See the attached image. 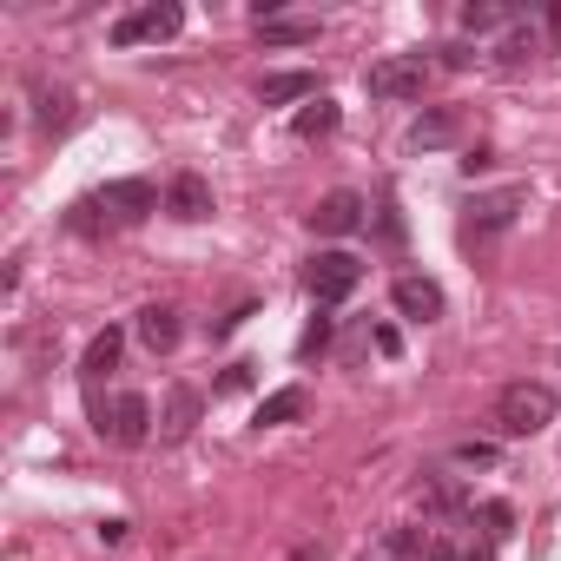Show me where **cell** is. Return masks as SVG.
Instances as JSON below:
<instances>
[{"label": "cell", "instance_id": "1", "mask_svg": "<svg viewBox=\"0 0 561 561\" xmlns=\"http://www.w3.org/2000/svg\"><path fill=\"white\" fill-rule=\"evenodd\" d=\"M159 211V185L152 179H113L93 198L73 205V231H100V225H139Z\"/></svg>", "mask_w": 561, "mask_h": 561}, {"label": "cell", "instance_id": "2", "mask_svg": "<svg viewBox=\"0 0 561 561\" xmlns=\"http://www.w3.org/2000/svg\"><path fill=\"white\" fill-rule=\"evenodd\" d=\"M495 423H502V436H535V430H548L554 423V390L548 383H508L502 397H495Z\"/></svg>", "mask_w": 561, "mask_h": 561}, {"label": "cell", "instance_id": "3", "mask_svg": "<svg viewBox=\"0 0 561 561\" xmlns=\"http://www.w3.org/2000/svg\"><path fill=\"white\" fill-rule=\"evenodd\" d=\"M93 423H100V436H113L119 449H139V443L152 436V403H146L139 390H126V397H113V403H93Z\"/></svg>", "mask_w": 561, "mask_h": 561}, {"label": "cell", "instance_id": "4", "mask_svg": "<svg viewBox=\"0 0 561 561\" xmlns=\"http://www.w3.org/2000/svg\"><path fill=\"white\" fill-rule=\"evenodd\" d=\"M423 80H430V60L423 54H390L364 73L370 100H423Z\"/></svg>", "mask_w": 561, "mask_h": 561}, {"label": "cell", "instance_id": "5", "mask_svg": "<svg viewBox=\"0 0 561 561\" xmlns=\"http://www.w3.org/2000/svg\"><path fill=\"white\" fill-rule=\"evenodd\" d=\"M179 27H185V8H179V0H152V8H139V14H119V21H113V47L172 41Z\"/></svg>", "mask_w": 561, "mask_h": 561}, {"label": "cell", "instance_id": "6", "mask_svg": "<svg viewBox=\"0 0 561 561\" xmlns=\"http://www.w3.org/2000/svg\"><path fill=\"white\" fill-rule=\"evenodd\" d=\"M305 285H311V298H318V305H344V298L364 285V264H357L351 251H324V257L311 264Z\"/></svg>", "mask_w": 561, "mask_h": 561}, {"label": "cell", "instance_id": "7", "mask_svg": "<svg viewBox=\"0 0 561 561\" xmlns=\"http://www.w3.org/2000/svg\"><path fill=\"white\" fill-rule=\"evenodd\" d=\"M364 561H449V541L423 528H390L377 548H364Z\"/></svg>", "mask_w": 561, "mask_h": 561}, {"label": "cell", "instance_id": "8", "mask_svg": "<svg viewBox=\"0 0 561 561\" xmlns=\"http://www.w3.org/2000/svg\"><path fill=\"white\" fill-rule=\"evenodd\" d=\"M528 205V185H502V192H482V198H469V231H502V225H515V211Z\"/></svg>", "mask_w": 561, "mask_h": 561}, {"label": "cell", "instance_id": "9", "mask_svg": "<svg viewBox=\"0 0 561 561\" xmlns=\"http://www.w3.org/2000/svg\"><path fill=\"white\" fill-rule=\"evenodd\" d=\"M390 305H397L403 318L430 324V318H443V285H436V277H397V285H390Z\"/></svg>", "mask_w": 561, "mask_h": 561}, {"label": "cell", "instance_id": "10", "mask_svg": "<svg viewBox=\"0 0 561 561\" xmlns=\"http://www.w3.org/2000/svg\"><path fill=\"white\" fill-rule=\"evenodd\" d=\"M364 225V198L357 192H331V198H318V211H311V231L318 238H351Z\"/></svg>", "mask_w": 561, "mask_h": 561}, {"label": "cell", "instance_id": "11", "mask_svg": "<svg viewBox=\"0 0 561 561\" xmlns=\"http://www.w3.org/2000/svg\"><path fill=\"white\" fill-rule=\"evenodd\" d=\"M165 211H172V218H185V225L211 218V185H205L198 172H179V179L165 185Z\"/></svg>", "mask_w": 561, "mask_h": 561}, {"label": "cell", "instance_id": "12", "mask_svg": "<svg viewBox=\"0 0 561 561\" xmlns=\"http://www.w3.org/2000/svg\"><path fill=\"white\" fill-rule=\"evenodd\" d=\"M449 139H462V113H456V106L416 113V126H410V146H416V152H436V146H449Z\"/></svg>", "mask_w": 561, "mask_h": 561}, {"label": "cell", "instance_id": "13", "mask_svg": "<svg viewBox=\"0 0 561 561\" xmlns=\"http://www.w3.org/2000/svg\"><path fill=\"white\" fill-rule=\"evenodd\" d=\"M133 331H139V344H146L152 357H165V351L179 344V311H172V305H146Z\"/></svg>", "mask_w": 561, "mask_h": 561}, {"label": "cell", "instance_id": "14", "mask_svg": "<svg viewBox=\"0 0 561 561\" xmlns=\"http://www.w3.org/2000/svg\"><path fill=\"white\" fill-rule=\"evenodd\" d=\"M257 100H264V106H285V100H318V73H264Z\"/></svg>", "mask_w": 561, "mask_h": 561}, {"label": "cell", "instance_id": "15", "mask_svg": "<svg viewBox=\"0 0 561 561\" xmlns=\"http://www.w3.org/2000/svg\"><path fill=\"white\" fill-rule=\"evenodd\" d=\"M119 351H126V337H119V331H100V337L87 344V357H80V377H87V383H100V377L119 364Z\"/></svg>", "mask_w": 561, "mask_h": 561}, {"label": "cell", "instance_id": "16", "mask_svg": "<svg viewBox=\"0 0 561 561\" xmlns=\"http://www.w3.org/2000/svg\"><path fill=\"white\" fill-rule=\"evenodd\" d=\"M192 423H198V390H185V383H179V390L165 397V443H185V436H192Z\"/></svg>", "mask_w": 561, "mask_h": 561}, {"label": "cell", "instance_id": "17", "mask_svg": "<svg viewBox=\"0 0 561 561\" xmlns=\"http://www.w3.org/2000/svg\"><path fill=\"white\" fill-rule=\"evenodd\" d=\"M257 34H264V47H311V41H318V21H285V14H277V21H264Z\"/></svg>", "mask_w": 561, "mask_h": 561}, {"label": "cell", "instance_id": "18", "mask_svg": "<svg viewBox=\"0 0 561 561\" xmlns=\"http://www.w3.org/2000/svg\"><path fill=\"white\" fill-rule=\"evenodd\" d=\"M298 416H305V390H298V383L257 403V423H264V430H271V423H298Z\"/></svg>", "mask_w": 561, "mask_h": 561}, {"label": "cell", "instance_id": "19", "mask_svg": "<svg viewBox=\"0 0 561 561\" xmlns=\"http://www.w3.org/2000/svg\"><path fill=\"white\" fill-rule=\"evenodd\" d=\"M324 133H337V106H331V100L318 93V100H311V106L298 113V139H324Z\"/></svg>", "mask_w": 561, "mask_h": 561}, {"label": "cell", "instance_id": "20", "mask_svg": "<svg viewBox=\"0 0 561 561\" xmlns=\"http://www.w3.org/2000/svg\"><path fill=\"white\" fill-rule=\"evenodd\" d=\"M502 21H508L502 0H469V8H462V27H469V34H489V27H502Z\"/></svg>", "mask_w": 561, "mask_h": 561}, {"label": "cell", "instance_id": "21", "mask_svg": "<svg viewBox=\"0 0 561 561\" xmlns=\"http://www.w3.org/2000/svg\"><path fill=\"white\" fill-rule=\"evenodd\" d=\"M67 119H73V100H67V93H60V87H54V93H47V87H41V126H47V133H60V126H67Z\"/></svg>", "mask_w": 561, "mask_h": 561}, {"label": "cell", "instance_id": "22", "mask_svg": "<svg viewBox=\"0 0 561 561\" xmlns=\"http://www.w3.org/2000/svg\"><path fill=\"white\" fill-rule=\"evenodd\" d=\"M482 522H489V535L502 541V535L515 528V508H508V502H482Z\"/></svg>", "mask_w": 561, "mask_h": 561}, {"label": "cell", "instance_id": "23", "mask_svg": "<svg viewBox=\"0 0 561 561\" xmlns=\"http://www.w3.org/2000/svg\"><path fill=\"white\" fill-rule=\"evenodd\" d=\"M528 54H535V34H508L495 60H508V67H515V60H528Z\"/></svg>", "mask_w": 561, "mask_h": 561}, {"label": "cell", "instance_id": "24", "mask_svg": "<svg viewBox=\"0 0 561 561\" xmlns=\"http://www.w3.org/2000/svg\"><path fill=\"white\" fill-rule=\"evenodd\" d=\"M456 462H469V469H489V462H495V443H462V449H456Z\"/></svg>", "mask_w": 561, "mask_h": 561}, {"label": "cell", "instance_id": "25", "mask_svg": "<svg viewBox=\"0 0 561 561\" xmlns=\"http://www.w3.org/2000/svg\"><path fill=\"white\" fill-rule=\"evenodd\" d=\"M324 344H331V324H324V318H318V324H311V331H305V344H298V351H305V357H311V351H324Z\"/></svg>", "mask_w": 561, "mask_h": 561}, {"label": "cell", "instance_id": "26", "mask_svg": "<svg viewBox=\"0 0 561 561\" xmlns=\"http://www.w3.org/2000/svg\"><path fill=\"white\" fill-rule=\"evenodd\" d=\"M377 351H383V357H397V351H403V337H397L390 324H377Z\"/></svg>", "mask_w": 561, "mask_h": 561}, {"label": "cell", "instance_id": "27", "mask_svg": "<svg viewBox=\"0 0 561 561\" xmlns=\"http://www.w3.org/2000/svg\"><path fill=\"white\" fill-rule=\"evenodd\" d=\"M548 41L561 47V8H548Z\"/></svg>", "mask_w": 561, "mask_h": 561}, {"label": "cell", "instance_id": "28", "mask_svg": "<svg viewBox=\"0 0 561 561\" xmlns=\"http://www.w3.org/2000/svg\"><path fill=\"white\" fill-rule=\"evenodd\" d=\"M462 561H495V554L489 548H462Z\"/></svg>", "mask_w": 561, "mask_h": 561}, {"label": "cell", "instance_id": "29", "mask_svg": "<svg viewBox=\"0 0 561 561\" xmlns=\"http://www.w3.org/2000/svg\"><path fill=\"white\" fill-rule=\"evenodd\" d=\"M291 561H318V548H298V554H291Z\"/></svg>", "mask_w": 561, "mask_h": 561}]
</instances>
